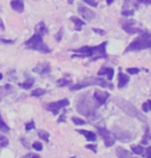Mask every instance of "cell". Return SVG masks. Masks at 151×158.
Returning a JSON list of instances; mask_svg holds the SVG:
<instances>
[{
    "label": "cell",
    "mask_w": 151,
    "mask_h": 158,
    "mask_svg": "<svg viewBox=\"0 0 151 158\" xmlns=\"http://www.w3.org/2000/svg\"><path fill=\"white\" fill-rule=\"evenodd\" d=\"M0 130H1L2 132H8V131H10V127H8L7 124L2 120L1 113H0Z\"/></svg>",
    "instance_id": "ffe728a7"
},
{
    "label": "cell",
    "mask_w": 151,
    "mask_h": 158,
    "mask_svg": "<svg viewBox=\"0 0 151 158\" xmlns=\"http://www.w3.org/2000/svg\"><path fill=\"white\" fill-rule=\"evenodd\" d=\"M151 48V34L149 32H143L138 38H136L134 41L129 44V46L126 48L125 52H131V51H140L144 49Z\"/></svg>",
    "instance_id": "277c9868"
},
{
    "label": "cell",
    "mask_w": 151,
    "mask_h": 158,
    "mask_svg": "<svg viewBox=\"0 0 151 158\" xmlns=\"http://www.w3.org/2000/svg\"><path fill=\"white\" fill-rule=\"evenodd\" d=\"M1 79H2V74L0 73V80H1Z\"/></svg>",
    "instance_id": "ee69618b"
},
{
    "label": "cell",
    "mask_w": 151,
    "mask_h": 158,
    "mask_svg": "<svg viewBox=\"0 0 151 158\" xmlns=\"http://www.w3.org/2000/svg\"><path fill=\"white\" fill-rule=\"evenodd\" d=\"M70 83L72 82H70L69 80L67 81V80H65V79H62V80H60V81L57 82V84L60 86V87H63V86H65V85H69Z\"/></svg>",
    "instance_id": "f1b7e54d"
},
{
    "label": "cell",
    "mask_w": 151,
    "mask_h": 158,
    "mask_svg": "<svg viewBox=\"0 0 151 158\" xmlns=\"http://www.w3.org/2000/svg\"><path fill=\"white\" fill-rule=\"evenodd\" d=\"M126 71L129 74H137L140 73V69H139V68H136V67H131V68H127Z\"/></svg>",
    "instance_id": "4316f807"
},
{
    "label": "cell",
    "mask_w": 151,
    "mask_h": 158,
    "mask_svg": "<svg viewBox=\"0 0 151 158\" xmlns=\"http://www.w3.org/2000/svg\"><path fill=\"white\" fill-rule=\"evenodd\" d=\"M113 132H114L115 138L118 139L121 142L127 143V142H131L132 139V135L131 132H128V131H126V130H122L119 127H114Z\"/></svg>",
    "instance_id": "9c48e42d"
},
{
    "label": "cell",
    "mask_w": 151,
    "mask_h": 158,
    "mask_svg": "<svg viewBox=\"0 0 151 158\" xmlns=\"http://www.w3.org/2000/svg\"><path fill=\"white\" fill-rule=\"evenodd\" d=\"M38 136H40V139H43L44 141L49 142V133L48 132H45V131H38Z\"/></svg>",
    "instance_id": "d4e9b609"
},
{
    "label": "cell",
    "mask_w": 151,
    "mask_h": 158,
    "mask_svg": "<svg viewBox=\"0 0 151 158\" xmlns=\"http://www.w3.org/2000/svg\"><path fill=\"white\" fill-rule=\"evenodd\" d=\"M78 132L81 133L82 135H84L87 141H89V142H95L96 141V135L94 132H91V131L84 130V129H78Z\"/></svg>",
    "instance_id": "2e32d148"
},
{
    "label": "cell",
    "mask_w": 151,
    "mask_h": 158,
    "mask_svg": "<svg viewBox=\"0 0 151 158\" xmlns=\"http://www.w3.org/2000/svg\"><path fill=\"white\" fill-rule=\"evenodd\" d=\"M30 158H40V157L36 156V155H34V156H32V157H30Z\"/></svg>",
    "instance_id": "b9f144b4"
},
{
    "label": "cell",
    "mask_w": 151,
    "mask_h": 158,
    "mask_svg": "<svg viewBox=\"0 0 151 158\" xmlns=\"http://www.w3.org/2000/svg\"><path fill=\"white\" fill-rule=\"evenodd\" d=\"M93 31H94V32H96V33H99V34H105V31L99 30V29H96V28H93Z\"/></svg>",
    "instance_id": "74e56055"
},
{
    "label": "cell",
    "mask_w": 151,
    "mask_h": 158,
    "mask_svg": "<svg viewBox=\"0 0 151 158\" xmlns=\"http://www.w3.org/2000/svg\"><path fill=\"white\" fill-rule=\"evenodd\" d=\"M46 33H47V27L45 23L44 22L38 23L35 26V33L25 43L26 48H28L30 50L38 51V52L44 53V54L50 53L51 52V49L43 40V35Z\"/></svg>",
    "instance_id": "6da1fadb"
},
{
    "label": "cell",
    "mask_w": 151,
    "mask_h": 158,
    "mask_svg": "<svg viewBox=\"0 0 151 158\" xmlns=\"http://www.w3.org/2000/svg\"><path fill=\"white\" fill-rule=\"evenodd\" d=\"M72 120H73V122L76 125H83V124H85L84 120H82V119H79V118H77V117H73Z\"/></svg>",
    "instance_id": "83f0119b"
},
{
    "label": "cell",
    "mask_w": 151,
    "mask_h": 158,
    "mask_svg": "<svg viewBox=\"0 0 151 158\" xmlns=\"http://www.w3.org/2000/svg\"><path fill=\"white\" fill-rule=\"evenodd\" d=\"M70 20H72V22L75 23V29L77 31H81L82 30V27L85 25V23L83 22L82 20H80L79 18L77 17H70Z\"/></svg>",
    "instance_id": "ac0fdd59"
},
{
    "label": "cell",
    "mask_w": 151,
    "mask_h": 158,
    "mask_svg": "<svg viewBox=\"0 0 151 158\" xmlns=\"http://www.w3.org/2000/svg\"><path fill=\"white\" fill-rule=\"evenodd\" d=\"M110 96V94L108 92H103V91H99V90H96L94 92V99L96 100V102L99 104H103L107 101V99Z\"/></svg>",
    "instance_id": "7c38bea8"
},
{
    "label": "cell",
    "mask_w": 151,
    "mask_h": 158,
    "mask_svg": "<svg viewBox=\"0 0 151 158\" xmlns=\"http://www.w3.org/2000/svg\"><path fill=\"white\" fill-rule=\"evenodd\" d=\"M97 130H99V133L102 135V138L105 141V145L107 147H111V146L114 145L115 143V136L112 135L111 131H109L108 129L103 127H96Z\"/></svg>",
    "instance_id": "52a82bcc"
},
{
    "label": "cell",
    "mask_w": 151,
    "mask_h": 158,
    "mask_svg": "<svg viewBox=\"0 0 151 158\" xmlns=\"http://www.w3.org/2000/svg\"><path fill=\"white\" fill-rule=\"evenodd\" d=\"M122 15L123 16H132L134 15V10H123Z\"/></svg>",
    "instance_id": "836d02e7"
},
{
    "label": "cell",
    "mask_w": 151,
    "mask_h": 158,
    "mask_svg": "<svg viewBox=\"0 0 151 158\" xmlns=\"http://www.w3.org/2000/svg\"><path fill=\"white\" fill-rule=\"evenodd\" d=\"M86 148L87 149H90V150H92L94 153L96 152V146L95 145H87L86 146Z\"/></svg>",
    "instance_id": "d590c367"
},
{
    "label": "cell",
    "mask_w": 151,
    "mask_h": 158,
    "mask_svg": "<svg viewBox=\"0 0 151 158\" xmlns=\"http://www.w3.org/2000/svg\"><path fill=\"white\" fill-rule=\"evenodd\" d=\"M106 46H107V41H103V44H99L95 47H82L79 49L73 50V53H78V55H73V57H88L90 58V60H96L99 58H107L108 55L106 53Z\"/></svg>",
    "instance_id": "7a4b0ae2"
},
{
    "label": "cell",
    "mask_w": 151,
    "mask_h": 158,
    "mask_svg": "<svg viewBox=\"0 0 151 158\" xmlns=\"http://www.w3.org/2000/svg\"><path fill=\"white\" fill-rule=\"evenodd\" d=\"M0 10H1V8H0Z\"/></svg>",
    "instance_id": "f6af8a7d"
},
{
    "label": "cell",
    "mask_w": 151,
    "mask_h": 158,
    "mask_svg": "<svg viewBox=\"0 0 151 158\" xmlns=\"http://www.w3.org/2000/svg\"><path fill=\"white\" fill-rule=\"evenodd\" d=\"M124 1H125V3H126V4H128V3H129V2H131V1H132V0H124Z\"/></svg>",
    "instance_id": "60d3db41"
},
{
    "label": "cell",
    "mask_w": 151,
    "mask_h": 158,
    "mask_svg": "<svg viewBox=\"0 0 151 158\" xmlns=\"http://www.w3.org/2000/svg\"><path fill=\"white\" fill-rule=\"evenodd\" d=\"M7 145H8L7 139L3 135H0V147L3 148V147H6Z\"/></svg>",
    "instance_id": "484cf974"
},
{
    "label": "cell",
    "mask_w": 151,
    "mask_h": 158,
    "mask_svg": "<svg viewBox=\"0 0 151 158\" xmlns=\"http://www.w3.org/2000/svg\"><path fill=\"white\" fill-rule=\"evenodd\" d=\"M83 1L85 2V3H87V4H89L91 5V6H97V3H96V1L95 0H83Z\"/></svg>",
    "instance_id": "4dcf8cb0"
},
{
    "label": "cell",
    "mask_w": 151,
    "mask_h": 158,
    "mask_svg": "<svg viewBox=\"0 0 151 158\" xmlns=\"http://www.w3.org/2000/svg\"><path fill=\"white\" fill-rule=\"evenodd\" d=\"M116 155H117L118 158H127L129 156V152L127 150H125V149L118 147L116 149Z\"/></svg>",
    "instance_id": "d6986e66"
},
{
    "label": "cell",
    "mask_w": 151,
    "mask_h": 158,
    "mask_svg": "<svg viewBox=\"0 0 151 158\" xmlns=\"http://www.w3.org/2000/svg\"><path fill=\"white\" fill-rule=\"evenodd\" d=\"M33 83H34V81L32 79H29L27 82H24L23 84H20V86L22 88H24V89H30L31 88V86L33 85Z\"/></svg>",
    "instance_id": "7402d4cb"
},
{
    "label": "cell",
    "mask_w": 151,
    "mask_h": 158,
    "mask_svg": "<svg viewBox=\"0 0 151 158\" xmlns=\"http://www.w3.org/2000/svg\"><path fill=\"white\" fill-rule=\"evenodd\" d=\"M132 152H134L135 154L141 155L144 152V148L142 147V146H136V147H132Z\"/></svg>",
    "instance_id": "603a6c76"
},
{
    "label": "cell",
    "mask_w": 151,
    "mask_h": 158,
    "mask_svg": "<svg viewBox=\"0 0 151 158\" xmlns=\"http://www.w3.org/2000/svg\"><path fill=\"white\" fill-rule=\"evenodd\" d=\"M34 73H36L38 74H41V76H44V74H48L50 73V64L49 63H41V64H38L36 65L33 69Z\"/></svg>",
    "instance_id": "4fadbf2b"
},
{
    "label": "cell",
    "mask_w": 151,
    "mask_h": 158,
    "mask_svg": "<svg viewBox=\"0 0 151 158\" xmlns=\"http://www.w3.org/2000/svg\"><path fill=\"white\" fill-rule=\"evenodd\" d=\"M78 13L81 15V17L86 21H92L95 18V14L94 11L90 10L88 7L84 6V5H79L78 6Z\"/></svg>",
    "instance_id": "8fae6325"
},
{
    "label": "cell",
    "mask_w": 151,
    "mask_h": 158,
    "mask_svg": "<svg viewBox=\"0 0 151 158\" xmlns=\"http://www.w3.org/2000/svg\"><path fill=\"white\" fill-rule=\"evenodd\" d=\"M138 3H143V4H151V0H137Z\"/></svg>",
    "instance_id": "e575fe53"
},
{
    "label": "cell",
    "mask_w": 151,
    "mask_h": 158,
    "mask_svg": "<svg viewBox=\"0 0 151 158\" xmlns=\"http://www.w3.org/2000/svg\"><path fill=\"white\" fill-rule=\"evenodd\" d=\"M129 81L128 76L124 74L122 71H119V74H118V88H123L127 83Z\"/></svg>",
    "instance_id": "9a60e30c"
},
{
    "label": "cell",
    "mask_w": 151,
    "mask_h": 158,
    "mask_svg": "<svg viewBox=\"0 0 151 158\" xmlns=\"http://www.w3.org/2000/svg\"><path fill=\"white\" fill-rule=\"evenodd\" d=\"M122 28L124 31H126L129 34H136V33H140L142 32L141 28L136 27V21L134 20H127L123 23Z\"/></svg>",
    "instance_id": "30bf717a"
},
{
    "label": "cell",
    "mask_w": 151,
    "mask_h": 158,
    "mask_svg": "<svg viewBox=\"0 0 151 158\" xmlns=\"http://www.w3.org/2000/svg\"><path fill=\"white\" fill-rule=\"evenodd\" d=\"M32 147H33V149H35L36 151H41L43 150V145L40 144V143L38 142H35L33 145H32Z\"/></svg>",
    "instance_id": "f546056e"
},
{
    "label": "cell",
    "mask_w": 151,
    "mask_h": 158,
    "mask_svg": "<svg viewBox=\"0 0 151 158\" xmlns=\"http://www.w3.org/2000/svg\"><path fill=\"white\" fill-rule=\"evenodd\" d=\"M93 85L100 86V87H103V88L109 87L110 89H113V85L109 84V83L107 82V81H105V80L99 79V77H86V79H84L83 81L78 83V84H76L75 86L70 87V90H72V91H73V90H80V89H82V88L88 87V86H93Z\"/></svg>",
    "instance_id": "8992f818"
},
{
    "label": "cell",
    "mask_w": 151,
    "mask_h": 158,
    "mask_svg": "<svg viewBox=\"0 0 151 158\" xmlns=\"http://www.w3.org/2000/svg\"><path fill=\"white\" fill-rule=\"evenodd\" d=\"M0 30H2V31L4 30V25H3V22H2L1 19H0Z\"/></svg>",
    "instance_id": "f35d334b"
},
{
    "label": "cell",
    "mask_w": 151,
    "mask_h": 158,
    "mask_svg": "<svg viewBox=\"0 0 151 158\" xmlns=\"http://www.w3.org/2000/svg\"><path fill=\"white\" fill-rule=\"evenodd\" d=\"M69 104V99H62V100H59V101H54V102H51L47 106V110L50 112H52L54 115H57L62 108L67 106Z\"/></svg>",
    "instance_id": "ba28073f"
},
{
    "label": "cell",
    "mask_w": 151,
    "mask_h": 158,
    "mask_svg": "<svg viewBox=\"0 0 151 158\" xmlns=\"http://www.w3.org/2000/svg\"><path fill=\"white\" fill-rule=\"evenodd\" d=\"M25 128H26V130H31V129H33V128H34V122H33V121L29 122V123H27V124L25 125Z\"/></svg>",
    "instance_id": "1f68e13d"
},
{
    "label": "cell",
    "mask_w": 151,
    "mask_h": 158,
    "mask_svg": "<svg viewBox=\"0 0 151 158\" xmlns=\"http://www.w3.org/2000/svg\"><path fill=\"white\" fill-rule=\"evenodd\" d=\"M62 32H63V29H60V31H59L58 34H56V40H61V35H62Z\"/></svg>",
    "instance_id": "8d00e7d4"
},
{
    "label": "cell",
    "mask_w": 151,
    "mask_h": 158,
    "mask_svg": "<svg viewBox=\"0 0 151 158\" xmlns=\"http://www.w3.org/2000/svg\"><path fill=\"white\" fill-rule=\"evenodd\" d=\"M114 102L118 108H120L125 114L131 116V117L139 119V120L144 121V122L147 121V118L145 117L142 113H140V111H138V109L135 108V106H132L131 102H128L127 100L123 99V98H121V97H115Z\"/></svg>",
    "instance_id": "3957f363"
},
{
    "label": "cell",
    "mask_w": 151,
    "mask_h": 158,
    "mask_svg": "<svg viewBox=\"0 0 151 158\" xmlns=\"http://www.w3.org/2000/svg\"><path fill=\"white\" fill-rule=\"evenodd\" d=\"M107 2H108V4H111L113 2V0H107Z\"/></svg>",
    "instance_id": "ab89813d"
},
{
    "label": "cell",
    "mask_w": 151,
    "mask_h": 158,
    "mask_svg": "<svg viewBox=\"0 0 151 158\" xmlns=\"http://www.w3.org/2000/svg\"><path fill=\"white\" fill-rule=\"evenodd\" d=\"M99 76H108V79L112 80L114 76V69L111 67H102L99 71Z\"/></svg>",
    "instance_id": "e0dca14e"
},
{
    "label": "cell",
    "mask_w": 151,
    "mask_h": 158,
    "mask_svg": "<svg viewBox=\"0 0 151 158\" xmlns=\"http://www.w3.org/2000/svg\"><path fill=\"white\" fill-rule=\"evenodd\" d=\"M69 3H73V0H69Z\"/></svg>",
    "instance_id": "7bdbcfd3"
},
{
    "label": "cell",
    "mask_w": 151,
    "mask_h": 158,
    "mask_svg": "<svg viewBox=\"0 0 151 158\" xmlns=\"http://www.w3.org/2000/svg\"><path fill=\"white\" fill-rule=\"evenodd\" d=\"M142 109H143L144 112L151 111V100H147L146 102H144V104L142 106Z\"/></svg>",
    "instance_id": "cb8c5ba5"
},
{
    "label": "cell",
    "mask_w": 151,
    "mask_h": 158,
    "mask_svg": "<svg viewBox=\"0 0 151 158\" xmlns=\"http://www.w3.org/2000/svg\"><path fill=\"white\" fill-rule=\"evenodd\" d=\"M46 92H47V91L45 90V89H40V88H38V89H35V90L32 91L31 95H32V96L38 97V96H41V95L46 94Z\"/></svg>",
    "instance_id": "44dd1931"
},
{
    "label": "cell",
    "mask_w": 151,
    "mask_h": 158,
    "mask_svg": "<svg viewBox=\"0 0 151 158\" xmlns=\"http://www.w3.org/2000/svg\"><path fill=\"white\" fill-rule=\"evenodd\" d=\"M10 5H11V8L14 10L18 11V13H23L24 11V3H23L22 0H13L10 2Z\"/></svg>",
    "instance_id": "5bb4252c"
},
{
    "label": "cell",
    "mask_w": 151,
    "mask_h": 158,
    "mask_svg": "<svg viewBox=\"0 0 151 158\" xmlns=\"http://www.w3.org/2000/svg\"><path fill=\"white\" fill-rule=\"evenodd\" d=\"M99 104H94L92 100H90L87 96L82 98L81 101H79L78 106H77V110L81 115L85 116L88 118H93L95 116L96 108Z\"/></svg>",
    "instance_id": "5b68a950"
},
{
    "label": "cell",
    "mask_w": 151,
    "mask_h": 158,
    "mask_svg": "<svg viewBox=\"0 0 151 158\" xmlns=\"http://www.w3.org/2000/svg\"><path fill=\"white\" fill-rule=\"evenodd\" d=\"M145 157L146 158H151V146L149 148H147L146 152H145Z\"/></svg>",
    "instance_id": "d6a6232c"
}]
</instances>
